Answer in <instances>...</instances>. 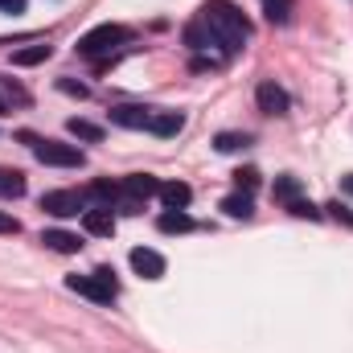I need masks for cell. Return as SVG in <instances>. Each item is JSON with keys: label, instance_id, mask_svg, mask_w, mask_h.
Masks as SVG:
<instances>
[{"label": "cell", "instance_id": "cell-1", "mask_svg": "<svg viewBox=\"0 0 353 353\" xmlns=\"http://www.w3.org/2000/svg\"><path fill=\"white\" fill-rule=\"evenodd\" d=\"M201 21L214 29V37H218V46L226 50V54H234V50H243V41L251 37V21L230 4V0H210L205 8H201Z\"/></svg>", "mask_w": 353, "mask_h": 353}, {"label": "cell", "instance_id": "cell-2", "mask_svg": "<svg viewBox=\"0 0 353 353\" xmlns=\"http://www.w3.org/2000/svg\"><path fill=\"white\" fill-rule=\"evenodd\" d=\"M128 29L123 25H99V29H90L79 37V54L83 58H107L111 50H119V46H128Z\"/></svg>", "mask_w": 353, "mask_h": 353}, {"label": "cell", "instance_id": "cell-3", "mask_svg": "<svg viewBox=\"0 0 353 353\" xmlns=\"http://www.w3.org/2000/svg\"><path fill=\"white\" fill-rule=\"evenodd\" d=\"M33 157H37L41 165H54V169H83V165H87L83 148H79V144H62V140H41V144H33Z\"/></svg>", "mask_w": 353, "mask_h": 353}, {"label": "cell", "instance_id": "cell-4", "mask_svg": "<svg viewBox=\"0 0 353 353\" xmlns=\"http://www.w3.org/2000/svg\"><path fill=\"white\" fill-rule=\"evenodd\" d=\"M41 210L54 214V218H79V214H87V197L74 193V189H54V193L41 197Z\"/></svg>", "mask_w": 353, "mask_h": 353}, {"label": "cell", "instance_id": "cell-5", "mask_svg": "<svg viewBox=\"0 0 353 353\" xmlns=\"http://www.w3.org/2000/svg\"><path fill=\"white\" fill-rule=\"evenodd\" d=\"M66 288L70 292H79V296H87L94 304H111L115 300V283H107V279H99V275H66Z\"/></svg>", "mask_w": 353, "mask_h": 353}, {"label": "cell", "instance_id": "cell-6", "mask_svg": "<svg viewBox=\"0 0 353 353\" xmlns=\"http://www.w3.org/2000/svg\"><path fill=\"white\" fill-rule=\"evenodd\" d=\"M255 103H259V111H263V115H283V111L292 107L288 90L275 87V83H259V90H255Z\"/></svg>", "mask_w": 353, "mask_h": 353}, {"label": "cell", "instance_id": "cell-7", "mask_svg": "<svg viewBox=\"0 0 353 353\" xmlns=\"http://www.w3.org/2000/svg\"><path fill=\"white\" fill-rule=\"evenodd\" d=\"M119 193H123V197H136V201H148V197L161 193V181H157L152 173H132V176H123Z\"/></svg>", "mask_w": 353, "mask_h": 353}, {"label": "cell", "instance_id": "cell-8", "mask_svg": "<svg viewBox=\"0 0 353 353\" xmlns=\"http://www.w3.org/2000/svg\"><path fill=\"white\" fill-rule=\"evenodd\" d=\"M132 267H136V275H144V279H161V275H165V259H161L157 251H148V247H136V251H132Z\"/></svg>", "mask_w": 353, "mask_h": 353}, {"label": "cell", "instance_id": "cell-9", "mask_svg": "<svg viewBox=\"0 0 353 353\" xmlns=\"http://www.w3.org/2000/svg\"><path fill=\"white\" fill-rule=\"evenodd\" d=\"M41 243L50 251H58V255H79L83 251V239L70 234V230H41Z\"/></svg>", "mask_w": 353, "mask_h": 353}, {"label": "cell", "instance_id": "cell-10", "mask_svg": "<svg viewBox=\"0 0 353 353\" xmlns=\"http://www.w3.org/2000/svg\"><path fill=\"white\" fill-rule=\"evenodd\" d=\"M83 230L94 234V239H111V234H115V218H111V210H99V205L87 210V214H83Z\"/></svg>", "mask_w": 353, "mask_h": 353}, {"label": "cell", "instance_id": "cell-11", "mask_svg": "<svg viewBox=\"0 0 353 353\" xmlns=\"http://www.w3.org/2000/svg\"><path fill=\"white\" fill-rule=\"evenodd\" d=\"M111 123L115 128H148L152 111L148 107H111Z\"/></svg>", "mask_w": 353, "mask_h": 353}, {"label": "cell", "instance_id": "cell-12", "mask_svg": "<svg viewBox=\"0 0 353 353\" xmlns=\"http://www.w3.org/2000/svg\"><path fill=\"white\" fill-rule=\"evenodd\" d=\"M185 128V115L181 111H152V123H148V132L152 136H161V140H169Z\"/></svg>", "mask_w": 353, "mask_h": 353}, {"label": "cell", "instance_id": "cell-13", "mask_svg": "<svg viewBox=\"0 0 353 353\" xmlns=\"http://www.w3.org/2000/svg\"><path fill=\"white\" fill-rule=\"evenodd\" d=\"M161 201H165V210H185L189 201H193V189L185 185V181H165L161 185V193H157Z\"/></svg>", "mask_w": 353, "mask_h": 353}, {"label": "cell", "instance_id": "cell-14", "mask_svg": "<svg viewBox=\"0 0 353 353\" xmlns=\"http://www.w3.org/2000/svg\"><path fill=\"white\" fill-rule=\"evenodd\" d=\"M185 46H189V50H210V46H218V37H214V29L197 17V21L185 25Z\"/></svg>", "mask_w": 353, "mask_h": 353}, {"label": "cell", "instance_id": "cell-15", "mask_svg": "<svg viewBox=\"0 0 353 353\" xmlns=\"http://www.w3.org/2000/svg\"><path fill=\"white\" fill-rule=\"evenodd\" d=\"M83 197H87V201H94L99 210H111V205L119 201V185H111V181H94Z\"/></svg>", "mask_w": 353, "mask_h": 353}, {"label": "cell", "instance_id": "cell-16", "mask_svg": "<svg viewBox=\"0 0 353 353\" xmlns=\"http://www.w3.org/2000/svg\"><path fill=\"white\" fill-rule=\"evenodd\" d=\"M157 226H161L165 234H185V230H193V218H189L185 210H165V214L157 218Z\"/></svg>", "mask_w": 353, "mask_h": 353}, {"label": "cell", "instance_id": "cell-17", "mask_svg": "<svg viewBox=\"0 0 353 353\" xmlns=\"http://www.w3.org/2000/svg\"><path fill=\"white\" fill-rule=\"evenodd\" d=\"M222 210L230 214V218H251L255 214V201H251V193H230V197H222Z\"/></svg>", "mask_w": 353, "mask_h": 353}, {"label": "cell", "instance_id": "cell-18", "mask_svg": "<svg viewBox=\"0 0 353 353\" xmlns=\"http://www.w3.org/2000/svg\"><path fill=\"white\" fill-rule=\"evenodd\" d=\"M300 176H275V185H271V193H275V201H283V205H292L296 197H300Z\"/></svg>", "mask_w": 353, "mask_h": 353}, {"label": "cell", "instance_id": "cell-19", "mask_svg": "<svg viewBox=\"0 0 353 353\" xmlns=\"http://www.w3.org/2000/svg\"><path fill=\"white\" fill-rule=\"evenodd\" d=\"M54 50L50 46H25V50H12V66H37V62H46Z\"/></svg>", "mask_w": 353, "mask_h": 353}, {"label": "cell", "instance_id": "cell-20", "mask_svg": "<svg viewBox=\"0 0 353 353\" xmlns=\"http://www.w3.org/2000/svg\"><path fill=\"white\" fill-rule=\"evenodd\" d=\"M25 193V173L21 169H0V197H21Z\"/></svg>", "mask_w": 353, "mask_h": 353}, {"label": "cell", "instance_id": "cell-21", "mask_svg": "<svg viewBox=\"0 0 353 353\" xmlns=\"http://www.w3.org/2000/svg\"><path fill=\"white\" fill-rule=\"evenodd\" d=\"M247 144H251L247 132H222V136H214V148H218V152H239V148H247Z\"/></svg>", "mask_w": 353, "mask_h": 353}, {"label": "cell", "instance_id": "cell-22", "mask_svg": "<svg viewBox=\"0 0 353 353\" xmlns=\"http://www.w3.org/2000/svg\"><path fill=\"white\" fill-rule=\"evenodd\" d=\"M267 4V21L271 25H288L292 21V0H263Z\"/></svg>", "mask_w": 353, "mask_h": 353}, {"label": "cell", "instance_id": "cell-23", "mask_svg": "<svg viewBox=\"0 0 353 353\" xmlns=\"http://www.w3.org/2000/svg\"><path fill=\"white\" fill-rule=\"evenodd\" d=\"M70 136H79V140H103V128L99 123H90V119H70Z\"/></svg>", "mask_w": 353, "mask_h": 353}, {"label": "cell", "instance_id": "cell-24", "mask_svg": "<svg viewBox=\"0 0 353 353\" xmlns=\"http://www.w3.org/2000/svg\"><path fill=\"white\" fill-rule=\"evenodd\" d=\"M288 214H296V218H312V222H316V218H321V210H316V205H312V201H304V197H296V201H292V205H288Z\"/></svg>", "mask_w": 353, "mask_h": 353}, {"label": "cell", "instance_id": "cell-25", "mask_svg": "<svg viewBox=\"0 0 353 353\" xmlns=\"http://www.w3.org/2000/svg\"><path fill=\"white\" fill-rule=\"evenodd\" d=\"M234 185H239L243 193H251V189L259 185V173H255V169H239V173H234Z\"/></svg>", "mask_w": 353, "mask_h": 353}, {"label": "cell", "instance_id": "cell-26", "mask_svg": "<svg viewBox=\"0 0 353 353\" xmlns=\"http://www.w3.org/2000/svg\"><path fill=\"white\" fill-rule=\"evenodd\" d=\"M325 210H329V214H333L337 222H345V226H353V214H350V210H345V205H341V201H329Z\"/></svg>", "mask_w": 353, "mask_h": 353}, {"label": "cell", "instance_id": "cell-27", "mask_svg": "<svg viewBox=\"0 0 353 353\" xmlns=\"http://www.w3.org/2000/svg\"><path fill=\"white\" fill-rule=\"evenodd\" d=\"M0 234H21V222L12 214H4V210H0Z\"/></svg>", "mask_w": 353, "mask_h": 353}, {"label": "cell", "instance_id": "cell-28", "mask_svg": "<svg viewBox=\"0 0 353 353\" xmlns=\"http://www.w3.org/2000/svg\"><path fill=\"white\" fill-rule=\"evenodd\" d=\"M58 87L66 90V94H79V99H87V87H83V83H70V79H62Z\"/></svg>", "mask_w": 353, "mask_h": 353}, {"label": "cell", "instance_id": "cell-29", "mask_svg": "<svg viewBox=\"0 0 353 353\" xmlns=\"http://www.w3.org/2000/svg\"><path fill=\"white\" fill-rule=\"evenodd\" d=\"M4 12H25V0H0Z\"/></svg>", "mask_w": 353, "mask_h": 353}, {"label": "cell", "instance_id": "cell-30", "mask_svg": "<svg viewBox=\"0 0 353 353\" xmlns=\"http://www.w3.org/2000/svg\"><path fill=\"white\" fill-rule=\"evenodd\" d=\"M341 189H345V193H353V173L345 176V181H341Z\"/></svg>", "mask_w": 353, "mask_h": 353}, {"label": "cell", "instance_id": "cell-31", "mask_svg": "<svg viewBox=\"0 0 353 353\" xmlns=\"http://www.w3.org/2000/svg\"><path fill=\"white\" fill-rule=\"evenodd\" d=\"M0 115H8V103H4V94H0Z\"/></svg>", "mask_w": 353, "mask_h": 353}]
</instances>
